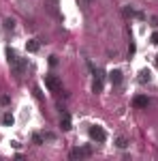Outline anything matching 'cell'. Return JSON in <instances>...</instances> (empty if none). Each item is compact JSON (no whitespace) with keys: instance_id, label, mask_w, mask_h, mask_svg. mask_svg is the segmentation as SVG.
Wrapping results in <instances>:
<instances>
[{"instance_id":"cell-15","label":"cell","mask_w":158,"mask_h":161,"mask_svg":"<svg viewBox=\"0 0 158 161\" xmlns=\"http://www.w3.org/2000/svg\"><path fill=\"white\" fill-rule=\"evenodd\" d=\"M152 43H154V45H158V32H154V35H152Z\"/></svg>"},{"instance_id":"cell-14","label":"cell","mask_w":158,"mask_h":161,"mask_svg":"<svg viewBox=\"0 0 158 161\" xmlns=\"http://www.w3.org/2000/svg\"><path fill=\"white\" fill-rule=\"evenodd\" d=\"M49 64L56 67V64H58V58H56V56H49Z\"/></svg>"},{"instance_id":"cell-17","label":"cell","mask_w":158,"mask_h":161,"mask_svg":"<svg viewBox=\"0 0 158 161\" xmlns=\"http://www.w3.org/2000/svg\"><path fill=\"white\" fill-rule=\"evenodd\" d=\"M135 50H137V47H135V43H130V47H128V54L133 56V54H135Z\"/></svg>"},{"instance_id":"cell-16","label":"cell","mask_w":158,"mask_h":161,"mask_svg":"<svg viewBox=\"0 0 158 161\" xmlns=\"http://www.w3.org/2000/svg\"><path fill=\"white\" fill-rule=\"evenodd\" d=\"M0 103H2V105H7V103H9V97H7V95H4V97H0Z\"/></svg>"},{"instance_id":"cell-19","label":"cell","mask_w":158,"mask_h":161,"mask_svg":"<svg viewBox=\"0 0 158 161\" xmlns=\"http://www.w3.org/2000/svg\"><path fill=\"white\" fill-rule=\"evenodd\" d=\"M88 2H92V0H88Z\"/></svg>"},{"instance_id":"cell-3","label":"cell","mask_w":158,"mask_h":161,"mask_svg":"<svg viewBox=\"0 0 158 161\" xmlns=\"http://www.w3.org/2000/svg\"><path fill=\"white\" fill-rule=\"evenodd\" d=\"M90 137H92V140H96V142H105V140H107L105 131H103V127H96V125H92V127H90Z\"/></svg>"},{"instance_id":"cell-5","label":"cell","mask_w":158,"mask_h":161,"mask_svg":"<svg viewBox=\"0 0 158 161\" xmlns=\"http://www.w3.org/2000/svg\"><path fill=\"white\" fill-rule=\"evenodd\" d=\"M60 127L64 129V131H69V129H71V114H69V112H62V116H60Z\"/></svg>"},{"instance_id":"cell-7","label":"cell","mask_w":158,"mask_h":161,"mask_svg":"<svg viewBox=\"0 0 158 161\" xmlns=\"http://www.w3.org/2000/svg\"><path fill=\"white\" fill-rule=\"evenodd\" d=\"M150 80H152V71H150V69H141V71H139V82H141V84H147Z\"/></svg>"},{"instance_id":"cell-18","label":"cell","mask_w":158,"mask_h":161,"mask_svg":"<svg viewBox=\"0 0 158 161\" xmlns=\"http://www.w3.org/2000/svg\"><path fill=\"white\" fill-rule=\"evenodd\" d=\"M156 64H158V56H156Z\"/></svg>"},{"instance_id":"cell-10","label":"cell","mask_w":158,"mask_h":161,"mask_svg":"<svg viewBox=\"0 0 158 161\" xmlns=\"http://www.w3.org/2000/svg\"><path fill=\"white\" fill-rule=\"evenodd\" d=\"M115 146H118V148H126V146H128V140H126L124 136H120L118 140H115Z\"/></svg>"},{"instance_id":"cell-4","label":"cell","mask_w":158,"mask_h":161,"mask_svg":"<svg viewBox=\"0 0 158 161\" xmlns=\"http://www.w3.org/2000/svg\"><path fill=\"white\" fill-rule=\"evenodd\" d=\"M45 86H47L49 90H60L62 84H60V80H58L56 75H45Z\"/></svg>"},{"instance_id":"cell-1","label":"cell","mask_w":158,"mask_h":161,"mask_svg":"<svg viewBox=\"0 0 158 161\" xmlns=\"http://www.w3.org/2000/svg\"><path fill=\"white\" fill-rule=\"evenodd\" d=\"M7 60H9V64H11V69H13L15 75H22L26 71V67H28V62H26L24 58H19L17 52L13 50V47H7Z\"/></svg>"},{"instance_id":"cell-2","label":"cell","mask_w":158,"mask_h":161,"mask_svg":"<svg viewBox=\"0 0 158 161\" xmlns=\"http://www.w3.org/2000/svg\"><path fill=\"white\" fill-rule=\"evenodd\" d=\"M90 155H92L90 146H79V148L71 150V159H81V157H90Z\"/></svg>"},{"instance_id":"cell-13","label":"cell","mask_w":158,"mask_h":161,"mask_svg":"<svg viewBox=\"0 0 158 161\" xmlns=\"http://www.w3.org/2000/svg\"><path fill=\"white\" fill-rule=\"evenodd\" d=\"M32 142H34V144H43V137L38 136V133H34V136H32Z\"/></svg>"},{"instance_id":"cell-11","label":"cell","mask_w":158,"mask_h":161,"mask_svg":"<svg viewBox=\"0 0 158 161\" xmlns=\"http://www.w3.org/2000/svg\"><path fill=\"white\" fill-rule=\"evenodd\" d=\"M13 123H15V118H13V114H9V112H7V114L2 116V125H7V127H9V125H13Z\"/></svg>"},{"instance_id":"cell-9","label":"cell","mask_w":158,"mask_h":161,"mask_svg":"<svg viewBox=\"0 0 158 161\" xmlns=\"http://www.w3.org/2000/svg\"><path fill=\"white\" fill-rule=\"evenodd\" d=\"M38 47H41V45H38V41H34V39L26 43V50L30 52V54H34V52H38Z\"/></svg>"},{"instance_id":"cell-12","label":"cell","mask_w":158,"mask_h":161,"mask_svg":"<svg viewBox=\"0 0 158 161\" xmlns=\"http://www.w3.org/2000/svg\"><path fill=\"white\" fill-rule=\"evenodd\" d=\"M4 28H7V30H13V28H15V19H11V17L4 19Z\"/></svg>"},{"instance_id":"cell-8","label":"cell","mask_w":158,"mask_h":161,"mask_svg":"<svg viewBox=\"0 0 158 161\" xmlns=\"http://www.w3.org/2000/svg\"><path fill=\"white\" fill-rule=\"evenodd\" d=\"M147 103H150V101H147V97H143V95H139V97H135V99H133L135 108H147Z\"/></svg>"},{"instance_id":"cell-6","label":"cell","mask_w":158,"mask_h":161,"mask_svg":"<svg viewBox=\"0 0 158 161\" xmlns=\"http://www.w3.org/2000/svg\"><path fill=\"white\" fill-rule=\"evenodd\" d=\"M109 80H111L113 86H118V84L122 82V71H120V69H113V71L109 73Z\"/></svg>"}]
</instances>
